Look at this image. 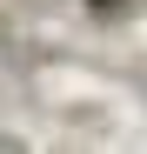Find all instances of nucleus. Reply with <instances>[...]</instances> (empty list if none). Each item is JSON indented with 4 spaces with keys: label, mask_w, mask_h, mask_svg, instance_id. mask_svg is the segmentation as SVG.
<instances>
[{
    "label": "nucleus",
    "mask_w": 147,
    "mask_h": 154,
    "mask_svg": "<svg viewBox=\"0 0 147 154\" xmlns=\"http://www.w3.org/2000/svg\"><path fill=\"white\" fill-rule=\"evenodd\" d=\"M94 7H114V0H94Z\"/></svg>",
    "instance_id": "obj_1"
}]
</instances>
